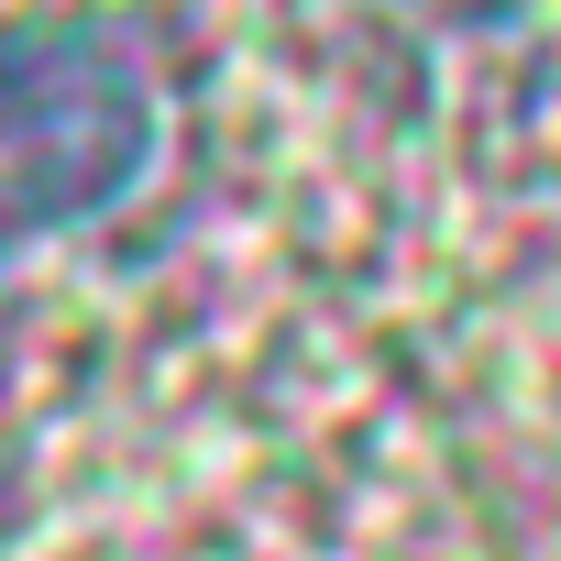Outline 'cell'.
Instances as JSON below:
<instances>
[{
  "instance_id": "cell-1",
  "label": "cell",
  "mask_w": 561,
  "mask_h": 561,
  "mask_svg": "<svg viewBox=\"0 0 561 561\" xmlns=\"http://www.w3.org/2000/svg\"><path fill=\"white\" fill-rule=\"evenodd\" d=\"M144 133H154V100L111 23L0 34V209L12 220L100 209L111 187H133Z\"/></svg>"
}]
</instances>
